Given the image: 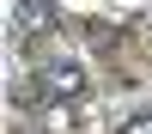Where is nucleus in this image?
<instances>
[{
    "mask_svg": "<svg viewBox=\"0 0 152 134\" xmlns=\"http://www.w3.org/2000/svg\"><path fill=\"white\" fill-rule=\"evenodd\" d=\"M85 61H43L37 67V92H43V104H73V97H85Z\"/></svg>",
    "mask_w": 152,
    "mask_h": 134,
    "instance_id": "nucleus-1",
    "label": "nucleus"
},
{
    "mask_svg": "<svg viewBox=\"0 0 152 134\" xmlns=\"http://www.w3.org/2000/svg\"><path fill=\"white\" fill-rule=\"evenodd\" d=\"M12 18H18L24 31H49V24H55V6H49V0H12Z\"/></svg>",
    "mask_w": 152,
    "mask_h": 134,
    "instance_id": "nucleus-2",
    "label": "nucleus"
},
{
    "mask_svg": "<svg viewBox=\"0 0 152 134\" xmlns=\"http://www.w3.org/2000/svg\"><path fill=\"white\" fill-rule=\"evenodd\" d=\"M116 134H152V110H140V116H128Z\"/></svg>",
    "mask_w": 152,
    "mask_h": 134,
    "instance_id": "nucleus-3",
    "label": "nucleus"
}]
</instances>
